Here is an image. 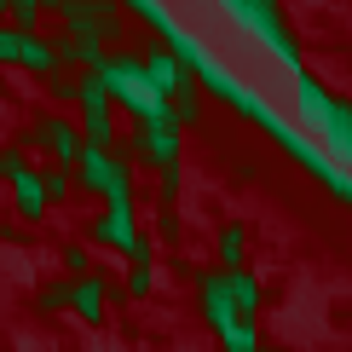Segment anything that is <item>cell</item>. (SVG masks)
<instances>
[{
  "instance_id": "obj_1",
  "label": "cell",
  "mask_w": 352,
  "mask_h": 352,
  "mask_svg": "<svg viewBox=\"0 0 352 352\" xmlns=\"http://www.w3.org/2000/svg\"><path fill=\"white\" fill-rule=\"evenodd\" d=\"M197 300H202V318H208L219 352H260V329L254 318H243L226 295V277L219 272H197Z\"/></svg>"
},
{
  "instance_id": "obj_2",
  "label": "cell",
  "mask_w": 352,
  "mask_h": 352,
  "mask_svg": "<svg viewBox=\"0 0 352 352\" xmlns=\"http://www.w3.org/2000/svg\"><path fill=\"white\" fill-rule=\"evenodd\" d=\"M76 173V185L87 197H98L110 208V202H133V162H127V151H104V144H81V156L69 162Z\"/></svg>"
},
{
  "instance_id": "obj_3",
  "label": "cell",
  "mask_w": 352,
  "mask_h": 352,
  "mask_svg": "<svg viewBox=\"0 0 352 352\" xmlns=\"http://www.w3.org/2000/svg\"><path fill=\"white\" fill-rule=\"evenodd\" d=\"M41 6L58 12L69 23V41H81V47H104V41H116V29H122L110 0H41Z\"/></svg>"
},
{
  "instance_id": "obj_4",
  "label": "cell",
  "mask_w": 352,
  "mask_h": 352,
  "mask_svg": "<svg viewBox=\"0 0 352 352\" xmlns=\"http://www.w3.org/2000/svg\"><path fill=\"white\" fill-rule=\"evenodd\" d=\"M87 243L116 248V254H127V260H156L151 254V237H144L139 219H133V202H110V208L87 226Z\"/></svg>"
},
{
  "instance_id": "obj_5",
  "label": "cell",
  "mask_w": 352,
  "mask_h": 352,
  "mask_svg": "<svg viewBox=\"0 0 352 352\" xmlns=\"http://www.w3.org/2000/svg\"><path fill=\"white\" fill-rule=\"evenodd\" d=\"M0 64H18L29 69V76H58V52H52V41L41 35V29H12V23H0Z\"/></svg>"
},
{
  "instance_id": "obj_6",
  "label": "cell",
  "mask_w": 352,
  "mask_h": 352,
  "mask_svg": "<svg viewBox=\"0 0 352 352\" xmlns=\"http://www.w3.org/2000/svg\"><path fill=\"white\" fill-rule=\"evenodd\" d=\"M18 151H47L52 168H69V162L81 156V127L69 122V116H41V122L23 133Z\"/></svg>"
},
{
  "instance_id": "obj_7",
  "label": "cell",
  "mask_w": 352,
  "mask_h": 352,
  "mask_svg": "<svg viewBox=\"0 0 352 352\" xmlns=\"http://www.w3.org/2000/svg\"><path fill=\"white\" fill-rule=\"evenodd\" d=\"M133 151H139V156H144V162H151L156 173L179 168V127H173V122H139Z\"/></svg>"
},
{
  "instance_id": "obj_8",
  "label": "cell",
  "mask_w": 352,
  "mask_h": 352,
  "mask_svg": "<svg viewBox=\"0 0 352 352\" xmlns=\"http://www.w3.org/2000/svg\"><path fill=\"white\" fill-rule=\"evenodd\" d=\"M139 69H144V81H151L162 98H173V93H190V76H185V64H179V58H173L168 47H151V52L139 58Z\"/></svg>"
},
{
  "instance_id": "obj_9",
  "label": "cell",
  "mask_w": 352,
  "mask_h": 352,
  "mask_svg": "<svg viewBox=\"0 0 352 352\" xmlns=\"http://www.w3.org/2000/svg\"><path fill=\"white\" fill-rule=\"evenodd\" d=\"M69 312L81 318V324H104V272H87V277H69Z\"/></svg>"
},
{
  "instance_id": "obj_10",
  "label": "cell",
  "mask_w": 352,
  "mask_h": 352,
  "mask_svg": "<svg viewBox=\"0 0 352 352\" xmlns=\"http://www.w3.org/2000/svg\"><path fill=\"white\" fill-rule=\"evenodd\" d=\"M12 197H18V219H29V226H41V219H47V185H41V173L35 168H23L18 179H12Z\"/></svg>"
},
{
  "instance_id": "obj_11",
  "label": "cell",
  "mask_w": 352,
  "mask_h": 352,
  "mask_svg": "<svg viewBox=\"0 0 352 352\" xmlns=\"http://www.w3.org/2000/svg\"><path fill=\"white\" fill-rule=\"evenodd\" d=\"M219 277H226V295H231V306H237V312L243 318H260V306H266V289H260V277L254 272H219Z\"/></svg>"
},
{
  "instance_id": "obj_12",
  "label": "cell",
  "mask_w": 352,
  "mask_h": 352,
  "mask_svg": "<svg viewBox=\"0 0 352 352\" xmlns=\"http://www.w3.org/2000/svg\"><path fill=\"white\" fill-rule=\"evenodd\" d=\"M243 266H248V226L226 219L219 226V272H243Z\"/></svg>"
},
{
  "instance_id": "obj_13",
  "label": "cell",
  "mask_w": 352,
  "mask_h": 352,
  "mask_svg": "<svg viewBox=\"0 0 352 352\" xmlns=\"http://www.w3.org/2000/svg\"><path fill=\"white\" fill-rule=\"evenodd\" d=\"M122 295H127V300H151V295H156V260H127Z\"/></svg>"
},
{
  "instance_id": "obj_14",
  "label": "cell",
  "mask_w": 352,
  "mask_h": 352,
  "mask_svg": "<svg viewBox=\"0 0 352 352\" xmlns=\"http://www.w3.org/2000/svg\"><path fill=\"white\" fill-rule=\"evenodd\" d=\"M35 312L41 318H64L69 312V277H52V283L35 289Z\"/></svg>"
},
{
  "instance_id": "obj_15",
  "label": "cell",
  "mask_w": 352,
  "mask_h": 352,
  "mask_svg": "<svg viewBox=\"0 0 352 352\" xmlns=\"http://www.w3.org/2000/svg\"><path fill=\"white\" fill-rule=\"evenodd\" d=\"M58 260H64V277H87V272H93V248H87V243H64Z\"/></svg>"
},
{
  "instance_id": "obj_16",
  "label": "cell",
  "mask_w": 352,
  "mask_h": 352,
  "mask_svg": "<svg viewBox=\"0 0 352 352\" xmlns=\"http://www.w3.org/2000/svg\"><path fill=\"white\" fill-rule=\"evenodd\" d=\"M41 185H47V202H64L69 190H76V173H69V168H47V173H41Z\"/></svg>"
},
{
  "instance_id": "obj_17",
  "label": "cell",
  "mask_w": 352,
  "mask_h": 352,
  "mask_svg": "<svg viewBox=\"0 0 352 352\" xmlns=\"http://www.w3.org/2000/svg\"><path fill=\"white\" fill-rule=\"evenodd\" d=\"M6 12H12V29H35L47 6H41V0H6Z\"/></svg>"
},
{
  "instance_id": "obj_18",
  "label": "cell",
  "mask_w": 352,
  "mask_h": 352,
  "mask_svg": "<svg viewBox=\"0 0 352 352\" xmlns=\"http://www.w3.org/2000/svg\"><path fill=\"white\" fill-rule=\"evenodd\" d=\"M23 168H29V151H18V144H6V151H0V179L12 185V179H18Z\"/></svg>"
},
{
  "instance_id": "obj_19",
  "label": "cell",
  "mask_w": 352,
  "mask_h": 352,
  "mask_svg": "<svg viewBox=\"0 0 352 352\" xmlns=\"http://www.w3.org/2000/svg\"><path fill=\"white\" fill-rule=\"evenodd\" d=\"M52 98H64V104H76V76H52Z\"/></svg>"
},
{
  "instance_id": "obj_20",
  "label": "cell",
  "mask_w": 352,
  "mask_h": 352,
  "mask_svg": "<svg viewBox=\"0 0 352 352\" xmlns=\"http://www.w3.org/2000/svg\"><path fill=\"white\" fill-rule=\"evenodd\" d=\"M0 243H12V219H0Z\"/></svg>"
},
{
  "instance_id": "obj_21",
  "label": "cell",
  "mask_w": 352,
  "mask_h": 352,
  "mask_svg": "<svg viewBox=\"0 0 352 352\" xmlns=\"http://www.w3.org/2000/svg\"><path fill=\"white\" fill-rule=\"evenodd\" d=\"M260 352H295V346H260Z\"/></svg>"
},
{
  "instance_id": "obj_22",
  "label": "cell",
  "mask_w": 352,
  "mask_h": 352,
  "mask_svg": "<svg viewBox=\"0 0 352 352\" xmlns=\"http://www.w3.org/2000/svg\"><path fill=\"white\" fill-rule=\"evenodd\" d=\"M0 6H6V0H0Z\"/></svg>"
}]
</instances>
